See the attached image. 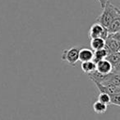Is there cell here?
I'll list each match as a JSON object with an SVG mask.
<instances>
[{"mask_svg": "<svg viewBox=\"0 0 120 120\" xmlns=\"http://www.w3.org/2000/svg\"><path fill=\"white\" fill-rule=\"evenodd\" d=\"M117 17H120L119 8L108 1L103 8V12L96 18V22L103 26L105 29H108L111 22Z\"/></svg>", "mask_w": 120, "mask_h": 120, "instance_id": "1", "label": "cell"}, {"mask_svg": "<svg viewBox=\"0 0 120 120\" xmlns=\"http://www.w3.org/2000/svg\"><path fill=\"white\" fill-rule=\"evenodd\" d=\"M79 50L78 47H72L70 49H64L61 55V58L63 61L68 63L72 67H76L77 61H78Z\"/></svg>", "mask_w": 120, "mask_h": 120, "instance_id": "2", "label": "cell"}, {"mask_svg": "<svg viewBox=\"0 0 120 120\" xmlns=\"http://www.w3.org/2000/svg\"><path fill=\"white\" fill-rule=\"evenodd\" d=\"M108 35L109 33L107 29H105L103 26H101L100 23H97V22L92 24L90 30H89V37L90 39L101 38L103 40H105Z\"/></svg>", "mask_w": 120, "mask_h": 120, "instance_id": "3", "label": "cell"}, {"mask_svg": "<svg viewBox=\"0 0 120 120\" xmlns=\"http://www.w3.org/2000/svg\"><path fill=\"white\" fill-rule=\"evenodd\" d=\"M105 48L109 52V54L111 53H116L119 52L120 49V40H117L108 35L107 38L105 40Z\"/></svg>", "mask_w": 120, "mask_h": 120, "instance_id": "4", "label": "cell"}, {"mask_svg": "<svg viewBox=\"0 0 120 120\" xmlns=\"http://www.w3.org/2000/svg\"><path fill=\"white\" fill-rule=\"evenodd\" d=\"M105 59L111 64L113 67V72L115 73H119L120 72V52L111 53L106 57Z\"/></svg>", "mask_w": 120, "mask_h": 120, "instance_id": "5", "label": "cell"}, {"mask_svg": "<svg viewBox=\"0 0 120 120\" xmlns=\"http://www.w3.org/2000/svg\"><path fill=\"white\" fill-rule=\"evenodd\" d=\"M96 71L102 74H109L113 72V67L111 64L106 59H103L96 63Z\"/></svg>", "mask_w": 120, "mask_h": 120, "instance_id": "6", "label": "cell"}, {"mask_svg": "<svg viewBox=\"0 0 120 120\" xmlns=\"http://www.w3.org/2000/svg\"><path fill=\"white\" fill-rule=\"evenodd\" d=\"M94 58V51L90 49L83 48L79 50V56L78 61L83 62H88V61H92Z\"/></svg>", "mask_w": 120, "mask_h": 120, "instance_id": "7", "label": "cell"}, {"mask_svg": "<svg viewBox=\"0 0 120 120\" xmlns=\"http://www.w3.org/2000/svg\"><path fill=\"white\" fill-rule=\"evenodd\" d=\"M81 68L82 72L85 74L90 75L96 71V64L93 61H88V62H83L81 64Z\"/></svg>", "mask_w": 120, "mask_h": 120, "instance_id": "8", "label": "cell"}, {"mask_svg": "<svg viewBox=\"0 0 120 120\" xmlns=\"http://www.w3.org/2000/svg\"><path fill=\"white\" fill-rule=\"evenodd\" d=\"M105 41L103 39L95 38L90 40V47H91V50H93V51L102 49L105 48Z\"/></svg>", "mask_w": 120, "mask_h": 120, "instance_id": "9", "label": "cell"}, {"mask_svg": "<svg viewBox=\"0 0 120 120\" xmlns=\"http://www.w3.org/2000/svg\"><path fill=\"white\" fill-rule=\"evenodd\" d=\"M108 55H109V52L107 51V49L105 48L102 49H100V50L94 51V58L92 61L96 64V63H98L100 60L105 59Z\"/></svg>", "mask_w": 120, "mask_h": 120, "instance_id": "10", "label": "cell"}, {"mask_svg": "<svg viewBox=\"0 0 120 120\" xmlns=\"http://www.w3.org/2000/svg\"><path fill=\"white\" fill-rule=\"evenodd\" d=\"M107 30H108L109 34L119 32L120 31V17L115 18L114 20L111 22V24H110L109 26L108 27Z\"/></svg>", "mask_w": 120, "mask_h": 120, "instance_id": "11", "label": "cell"}, {"mask_svg": "<svg viewBox=\"0 0 120 120\" xmlns=\"http://www.w3.org/2000/svg\"><path fill=\"white\" fill-rule=\"evenodd\" d=\"M93 109H94V112L98 114H102V113H105L107 110V105H105V104L101 103V102L98 101L96 100L95 102H94L93 105Z\"/></svg>", "mask_w": 120, "mask_h": 120, "instance_id": "12", "label": "cell"}, {"mask_svg": "<svg viewBox=\"0 0 120 120\" xmlns=\"http://www.w3.org/2000/svg\"><path fill=\"white\" fill-rule=\"evenodd\" d=\"M97 100L108 106L109 105H110V95H108L107 93H100L98 95V100Z\"/></svg>", "mask_w": 120, "mask_h": 120, "instance_id": "13", "label": "cell"}, {"mask_svg": "<svg viewBox=\"0 0 120 120\" xmlns=\"http://www.w3.org/2000/svg\"><path fill=\"white\" fill-rule=\"evenodd\" d=\"M110 105L120 106V94L110 95Z\"/></svg>", "mask_w": 120, "mask_h": 120, "instance_id": "14", "label": "cell"}, {"mask_svg": "<svg viewBox=\"0 0 120 120\" xmlns=\"http://www.w3.org/2000/svg\"><path fill=\"white\" fill-rule=\"evenodd\" d=\"M108 1H109V0H98V2L100 4V6H101L102 9L105 8V4H106V3L108 2Z\"/></svg>", "mask_w": 120, "mask_h": 120, "instance_id": "15", "label": "cell"}]
</instances>
